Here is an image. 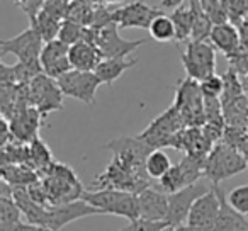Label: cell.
Here are the masks:
<instances>
[{
    "mask_svg": "<svg viewBox=\"0 0 248 231\" xmlns=\"http://www.w3.org/2000/svg\"><path fill=\"white\" fill-rule=\"evenodd\" d=\"M155 187H158L160 190H163V192H167V194H172V192H175V190L182 189V187H187V182H186V179H184V173H182V170H180L179 163L172 165V169H170L162 179L156 180Z\"/></svg>",
    "mask_w": 248,
    "mask_h": 231,
    "instance_id": "obj_31",
    "label": "cell"
},
{
    "mask_svg": "<svg viewBox=\"0 0 248 231\" xmlns=\"http://www.w3.org/2000/svg\"><path fill=\"white\" fill-rule=\"evenodd\" d=\"M138 63V58H104L97 65L95 73L100 78V82L106 85H114L124 73Z\"/></svg>",
    "mask_w": 248,
    "mask_h": 231,
    "instance_id": "obj_22",
    "label": "cell"
},
{
    "mask_svg": "<svg viewBox=\"0 0 248 231\" xmlns=\"http://www.w3.org/2000/svg\"><path fill=\"white\" fill-rule=\"evenodd\" d=\"M186 2H187V0H160V2H158V9L172 12V11H175V9L182 7Z\"/></svg>",
    "mask_w": 248,
    "mask_h": 231,
    "instance_id": "obj_41",
    "label": "cell"
},
{
    "mask_svg": "<svg viewBox=\"0 0 248 231\" xmlns=\"http://www.w3.org/2000/svg\"><path fill=\"white\" fill-rule=\"evenodd\" d=\"M41 182L48 194V199L51 206L58 204L73 202V200L82 199L83 189L82 180L78 179L77 172L68 167L66 163L55 162L41 177Z\"/></svg>",
    "mask_w": 248,
    "mask_h": 231,
    "instance_id": "obj_2",
    "label": "cell"
},
{
    "mask_svg": "<svg viewBox=\"0 0 248 231\" xmlns=\"http://www.w3.org/2000/svg\"><path fill=\"white\" fill-rule=\"evenodd\" d=\"M182 128H186L182 114L172 104L165 112L153 119L138 136L145 139L152 148H170L173 136Z\"/></svg>",
    "mask_w": 248,
    "mask_h": 231,
    "instance_id": "obj_6",
    "label": "cell"
},
{
    "mask_svg": "<svg viewBox=\"0 0 248 231\" xmlns=\"http://www.w3.org/2000/svg\"><path fill=\"white\" fill-rule=\"evenodd\" d=\"M169 226H170L169 221H152V219H145V217H138L135 221H129L126 226L117 231H163Z\"/></svg>",
    "mask_w": 248,
    "mask_h": 231,
    "instance_id": "obj_35",
    "label": "cell"
},
{
    "mask_svg": "<svg viewBox=\"0 0 248 231\" xmlns=\"http://www.w3.org/2000/svg\"><path fill=\"white\" fill-rule=\"evenodd\" d=\"M83 200L92 204L93 207L102 211V214L126 217L128 221H135L140 217L138 194L119 189H97L85 190L82 196Z\"/></svg>",
    "mask_w": 248,
    "mask_h": 231,
    "instance_id": "obj_4",
    "label": "cell"
},
{
    "mask_svg": "<svg viewBox=\"0 0 248 231\" xmlns=\"http://www.w3.org/2000/svg\"><path fill=\"white\" fill-rule=\"evenodd\" d=\"M56 80H58L65 97L80 100L83 104L95 102L97 90L102 85V82H100L95 72H83V70L75 68H72L70 72H66L65 75H62Z\"/></svg>",
    "mask_w": 248,
    "mask_h": 231,
    "instance_id": "obj_10",
    "label": "cell"
},
{
    "mask_svg": "<svg viewBox=\"0 0 248 231\" xmlns=\"http://www.w3.org/2000/svg\"><path fill=\"white\" fill-rule=\"evenodd\" d=\"M0 173H2V180L11 184L12 187H29L41 180V175H39L38 170H34L29 165H22V163L2 165L0 167Z\"/></svg>",
    "mask_w": 248,
    "mask_h": 231,
    "instance_id": "obj_23",
    "label": "cell"
},
{
    "mask_svg": "<svg viewBox=\"0 0 248 231\" xmlns=\"http://www.w3.org/2000/svg\"><path fill=\"white\" fill-rule=\"evenodd\" d=\"M209 41L219 53H223L228 60H234L241 53V36L240 31L231 22H223V24H214L211 31Z\"/></svg>",
    "mask_w": 248,
    "mask_h": 231,
    "instance_id": "obj_19",
    "label": "cell"
},
{
    "mask_svg": "<svg viewBox=\"0 0 248 231\" xmlns=\"http://www.w3.org/2000/svg\"><path fill=\"white\" fill-rule=\"evenodd\" d=\"M7 121L11 124L14 141L31 143L32 139L39 136V129H41L45 118L34 106H29L24 110L17 112L16 116H12L11 119H7Z\"/></svg>",
    "mask_w": 248,
    "mask_h": 231,
    "instance_id": "obj_17",
    "label": "cell"
},
{
    "mask_svg": "<svg viewBox=\"0 0 248 231\" xmlns=\"http://www.w3.org/2000/svg\"><path fill=\"white\" fill-rule=\"evenodd\" d=\"M93 15H95V5H92L87 0H72L66 19L87 28V26H92Z\"/></svg>",
    "mask_w": 248,
    "mask_h": 231,
    "instance_id": "obj_29",
    "label": "cell"
},
{
    "mask_svg": "<svg viewBox=\"0 0 248 231\" xmlns=\"http://www.w3.org/2000/svg\"><path fill=\"white\" fill-rule=\"evenodd\" d=\"M29 150H31V167L34 170H38L39 175L43 177V173L56 162L55 156H53L49 146L39 136L29 143Z\"/></svg>",
    "mask_w": 248,
    "mask_h": 231,
    "instance_id": "obj_25",
    "label": "cell"
},
{
    "mask_svg": "<svg viewBox=\"0 0 248 231\" xmlns=\"http://www.w3.org/2000/svg\"><path fill=\"white\" fill-rule=\"evenodd\" d=\"M99 48L95 45H90L87 41H78L70 46V63L72 68L83 70V72H95L97 65L102 62Z\"/></svg>",
    "mask_w": 248,
    "mask_h": 231,
    "instance_id": "obj_20",
    "label": "cell"
},
{
    "mask_svg": "<svg viewBox=\"0 0 248 231\" xmlns=\"http://www.w3.org/2000/svg\"><path fill=\"white\" fill-rule=\"evenodd\" d=\"M70 4H72V0H46L43 11H46L53 17L60 19V21H65L66 14H68Z\"/></svg>",
    "mask_w": 248,
    "mask_h": 231,
    "instance_id": "obj_38",
    "label": "cell"
},
{
    "mask_svg": "<svg viewBox=\"0 0 248 231\" xmlns=\"http://www.w3.org/2000/svg\"><path fill=\"white\" fill-rule=\"evenodd\" d=\"M163 14L158 5H150L143 0H136L131 4L117 5L114 9V22L119 29H146L148 31L153 19Z\"/></svg>",
    "mask_w": 248,
    "mask_h": 231,
    "instance_id": "obj_11",
    "label": "cell"
},
{
    "mask_svg": "<svg viewBox=\"0 0 248 231\" xmlns=\"http://www.w3.org/2000/svg\"><path fill=\"white\" fill-rule=\"evenodd\" d=\"M140 217L152 221H167L169 216V194L158 187L150 185L138 194Z\"/></svg>",
    "mask_w": 248,
    "mask_h": 231,
    "instance_id": "obj_18",
    "label": "cell"
},
{
    "mask_svg": "<svg viewBox=\"0 0 248 231\" xmlns=\"http://www.w3.org/2000/svg\"><path fill=\"white\" fill-rule=\"evenodd\" d=\"M107 150H110L112 156H117L123 162L129 163V165L136 167V169L146 170L145 163L148 155L155 148L148 145L145 139H141L140 136H119L116 139H110L106 145Z\"/></svg>",
    "mask_w": 248,
    "mask_h": 231,
    "instance_id": "obj_14",
    "label": "cell"
},
{
    "mask_svg": "<svg viewBox=\"0 0 248 231\" xmlns=\"http://www.w3.org/2000/svg\"><path fill=\"white\" fill-rule=\"evenodd\" d=\"M29 95L31 104L43 114V118H48L55 110L63 109V93L58 80L46 75L45 72L29 82Z\"/></svg>",
    "mask_w": 248,
    "mask_h": 231,
    "instance_id": "obj_7",
    "label": "cell"
},
{
    "mask_svg": "<svg viewBox=\"0 0 248 231\" xmlns=\"http://www.w3.org/2000/svg\"><path fill=\"white\" fill-rule=\"evenodd\" d=\"M107 5H112V7H117V5H121L124 2V0H104Z\"/></svg>",
    "mask_w": 248,
    "mask_h": 231,
    "instance_id": "obj_44",
    "label": "cell"
},
{
    "mask_svg": "<svg viewBox=\"0 0 248 231\" xmlns=\"http://www.w3.org/2000/svg\"><path fill=\"white\" fill-rule=\"evenodd\" d=\"M173 231H197V230H194L192 226H189L187 223H184V224H179V226H173Z\"/></svg>",
    "mask_w": 248,
    "mask_h": 231,
    "instance_id": "obj_43",
    "label": "cell"
},
{
    "mask_svg": "<svg viewBox=\"0 0 248 231\" xmlns=\"http://www.w3.org/2000/svg\"><path fill=\"white\" fill-rule=\"evenodd\" d=\"M62 22L63 21L53 17V15L48 14L46 11H41L38 14V17H36V21L31 22L29 26H32V28L41 34V38L45 39V43H48V41H53V39L58 38Z\"/></svg>",
    "mask_w": 248,
    "mask_h": 231,
    "instance_id": "obj_28",
    "label": "cell"
},
{
    "mask_svg": "<svg viewBox=\"0 0 248 231\" xmlns=\"http://www.w3.org/2000/svg\"><path fill=\"white\" fill-rule=\"evenodd\" d=\"M224 7H226L228 21L236 28L245 19H248V0H224Z\"/></svg>",
    "mask_w": 248,
    "mask_h": 231,
    "instance_id": "obj_32",
    "label": "cell"
},
{
    "mask_svg": "<svg viewBox=\"0 0 248 231\" xmlns=\"http://www.w3.org/2000/svg\"><path fill=\"white\" fill-rule=\"evenodd\" d=\"M170 17H172L173 24H175V32H177L175 41H179V43L190 41L192 26H194V11L189 5V2H186L182 7L172 11Z\"/></svg>",
    "mask_w": 248,
    "mask_h": 231,
    "instance_id": "obj_24",
    "label": "cell"
},
{
    "mask_svg": "<svg viewBox=\"0 0 248 231\" xmlns=\"http://www.w3.org/2000/svg\"><path fill=\"white\" fill-rule=\"evenodd\" d=\"M182 65L187 77L201 82L216 73V48L211 41H189L182 55Z\"/></svg>",
    "mask_w": 248,
    "mask_h": 231,
    "instance_id": "obj_8",
    "label": "cell"
},
{
    "mask_svg": "<svg viewBox=\"0 0 248 231\" xmlns=\"http://www.w3.org/2000/svg\"><path fill=\"white\" fill-rule=\"evenodd\" d=\"M152 182L153 180L150 179L146 170L136 169V167L123 162L117 156H112L106 170L90 182V189H119L140 194L146 187L152 185Z\"/></svg>",
    "mask_w": 248,
    "mask_h": 231,
    "instance_id": "obj_1",
    "label": "cell"
},
{
    "mask_svg": "<svg viewBox=\"0 0 248 231\" xmlns=\"http://www.w3.org/2000/svg\"><path fill=\"white\" fill-rule=\"evenodd\" d=\"M87 2H90V4L95 5V7H99V5H104V4H106L104 0H87Z\"/></svg>",
    "mask_w": 248,
    "mask_h": 231,
    "instance_id": "obj_45",
    "label": "cell"
},
{
    "mask_svg": "<svg viewBox=\"0 0 248 231\" xmlns=\"http://www.w3.org/2000/svg\"><path fill=\"white\" fill-rule=\"evenodd\" d=\"M199 83L204 97H221L224 92V78L221 75H217V73L206 77Z\"/></svg>",
    "mask_w": 248,
    "mask_h": 231,
    "instance_id": "obj_37",
    "label": "cell"
},
{
    "mask_svg": "<svg viewBox=\"0 0 248 231\" xmlns=\"http://www.w3.org/2000/svg\"><path fill=\"white\" fill-rule=\"evenodd\" d=\"M148 32L156 43H172L177 39L175 24H173L170 14H160L158 17L153 19V22L148 28Z\"/></svg>",
    "mask_w": 248,
    "mask_h": 231,
    "instance_id": "obj_26",
    "label": "cell"
},
{
    "mask_svg": "<svg viewBox=\"0 0 248 231\" xmlns=\"http://www.w3.org/2000/svg\"><path fill=\"white\" fill-rule=\"evenodd\" d=\"M163 231H173V226H169V228H165Z\"/></svg>",
    "mask_w": 248,
    "mask_h": 231,
    "instance_id": "obj_46",
    "label": "cell"
},
{
    "mask_svg": "<svg viewBox=\"0 0 248 231\" xmlns=\"http://www.w3.org/2000/svg\"><path fill=\"white\" fill-rule=\"evenodd\" d=\"M145 43H148V39L129 41V39L121 38L119 26L116 22H110L109 26L100 29L97 48H99L102 58H128L133 51H136Z\"/></svg>",
    "mask_w": 248,
    "mask_h": 231,
    "instance_id": "obj_15",
    "label": "cell"
},
{
    "mask_svg": "<svg viewBox=\"0 0 248 231\" xmlns=\"http://www.w3.org/2000/svg\"><path fill=\"white\" fill-rule=\"evenodd\" d=\"M173 106L180 110L186 126L206 124V110H204V93L201 83L196 78L186 77L179 82L175 89Z\"/></svg>",
    "mask_w": 248,
    "mask_h": 231,
    "instance_id": "obj_5",
    "label": "cell"
},
{
    "mask_svg": "<svg viewBox=\"0 0 248 231\" xmlns=\"http://www.w3.org/2000/svg\"><path fill=\"white\" fill-rule=\"evenodd\" d=\"M14 2H16V5H17V7L21 9L26 15H28L29 24H31V22L36 21V17H38L39 12L43 11L46 0H14Z\"/></svg>",
    "mask_w": 248,
    "mask_h": 231,
    "instance_id": "obj_39",
    "label": "cell"
},
{
    "mask_svg": "<svg viewBox=\"0 0 248 231\" xmlns=\"http://www.w3.org/2000/svg\"><path fill=\"white\" fill-rule=\"evenodd\" d=\"M216 187L221 199V209L211 231H248V221L245 219V216L231 207V204L228 202L226 196L223 194V190L219 189L217 184Z\"/></svg>",
    "mask_w": 248,
    "mask_h": 231,
    "instance_id": "obj_21",
    "label": "cell"
},
{
    "mask_svg": "<svg viewBox=\"0 0 248 231\" xmlns=\"http://www.w3.org/2000/svg\"><path fill=\"white\" fill-rule=\"evenodd\" d=\"M0 231H53L49 228L45 226H39V224H32V223H17L14 226H9V228H0Z\"/></svg>",
    "mask_w": 248,
    "mask_h": 231,
    "instance_id": "obj_40",
    "label": "cell"
},
{
    "mask_svg": "<svg viewBox=\"0 0 248 231\" xmlns=\"http://www.w3.org/2000/svg\"><path fill=\"white\" fill-rule=\"evenodd\" d=\"M238 31L241 36V49H248V19H245L240 26H238Z\"/></svg>",
    "mask_w": 248,
    "mask_h": 231,
    "instance_id": "obj_42",
    "label": "cell"
},
{
    "mask_svg": "<svg viewBox=\"0 0 248 231\" xmlns=\"http://www.w3.org/2000/svg\"><path fill=\"white\" fill-rule=\"evenodd\" d=\"M248 169V156L234 146L219 141L213 146L204 165V179L209 184H219Z\"/></svg>",
    "mask_w": 248,
    "mask_h": 231,
    "instance_id": "obj_3",
    "label": "cell"
},
{
    "mask_svg": "<svg viewBox=\"0 0 248 231\" xmlns=\"http://www.w3.org/2000/svg\"><path fill=\"white\" fill-rule=\"evenodd\" d=\"M146 173L150 175L152 180H158L172 169V162H170V156L163 152V148H155L146 158Z\"/></svg>",
    "mask_w": 248,
    "mask_h": 231,
    "instance_id": "obj_27",
    "label": "cell"
},
{
    "mask_svg": "<svg viewBox=\"0 0 248 231\" xmlns=\"http://www.w3.org/2000/svg\"><path fill=\"white\" fill-rule=\"evenodd\" d=\"M45 39L41 38L38 31L32 26L19 32L14 38H9L0 41V56L5 55H14L17 62L22 63H32V65H39V56L45 48Z\"/></svg>",
    "mask_w": 248,
    "mask_h": 231,
    "instance_id": "obj_9",
    "label": "cell"
},
{
    "mask_svg": "<svg viewBox=\"0 0 248 231\" xmlns=\"http://www.w3.org/2000/svg\"><path fill=\"white\" fill-rule=\"evenodd\" d=\"M211 187H213V184L207 185L206 182H196L169 194V216H167V221L170 223V226H179V224L187 223V216H189L196 199L206 194Z\"/></svg>",
    "mask_w": 248,
    "mask_h": 231,
    "instance_id": "obj_12",
    "label": "cell"
},
{
    "mask_svg": "<svg viewBox=\"0 0 248 231\" xmlns=\"http://www.w3.org/2000/svg\"><path fill=\"white\" fill-rule=\"evenodd\" d=\"M221 209V199L217 194L216 184H213L206 194L197 197L187 216V224L197 231H211L217 219V214Z\"/></svg>",
    "mask_w": 248,
    "mask_h": 231,
    "instance_id": "obj_13",
    "label": "cell"
},
{
    "mask_svg": "<svg viewBox=\"0 0 248 231\" xmlns=\"http://www.w3.org/2000/svg\"><path fill=\"white\" fill-rule=\"evenodd\" d=\"M82 36H83V26L77 24L73 21H65L62 22V28H60V34H58V39L66 45H75V43L82 41Z\"/></svg>",
    "mask_w": 248,
    "mask_h": 231,
    "instance_id": "obj_33",
    "label": "cell"
},
{
    "mask_svg": "<svg viewBox=\"0 0 248 231\" xmlns=\"http://www.w3.org/2000/svg\"><path fill=\"white\" fill-rule=\"evenodd\" d=\"M201 5L206 11V14L211 17L214 24H223L228 21L226 7H224V0H201Z\"/></svg>",
    "mask_w": 248,
    "mask_h": 231,
    "instance_id": "obj_34",
    "label": "cell"
},
{
    "mask_svg": "<svg viewBox=\"0 0 248 231\" xmlns=\"http://www.w3.org/2000/svg\"><path fill=\"white\" fill-rule=\"evenodd\" d=\"M22 211L12 196L0 194V228H9L21 223Z\"/></svg>",
    "mask_w": 248,
    "mask_h": 231,
    "instance_id": "obj_30",
    "label": "cell"
},
{
    "mask_svg": "<svg viewBox=\"0 0 248 231\" xmlns=\"http://www.w3.org/2000/svg\"><path fill=\"white\" fill-rule=\"evenodd\" d=\"M43 72L46 75L53 77V78H60L65 75L66 72L72 70V63H70V45L60 41L58 38L48 41L45 45L39 56Z\"/></svg>",
    "mask_w": 248,
    "mask_h": 231,
    "instance_id": "obj_16",
    "label": "cell"
},
{
    "mask_svg": "<svg viewBox=\"0 0 248 231\" xmlns=\"http://www.w3.org/2000/svg\"><path fill=\"white\" fill-rule=\"evenodd\" d=\"M228 202L233 209L241 213L243 216H248V185H238L226 196Z\"/></svg>",
    "mask_w": 248,
    "mask_h": 231,
    "instance_id": "obj_36",
    "label": "cell"
}]
</instances>
